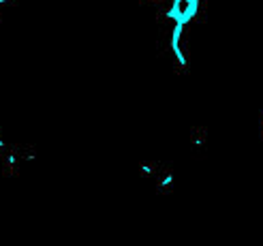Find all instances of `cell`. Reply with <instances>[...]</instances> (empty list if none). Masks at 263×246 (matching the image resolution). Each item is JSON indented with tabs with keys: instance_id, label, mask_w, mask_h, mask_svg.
<instances>
[{
	"instance_id": "8992f818",
	"label": "cell",
	"mask_w": 263,
	"mask_h": 246,
	"mask_svg": "<svg viewBox=\"0 0 263 246\" xmlns=\"http://www.w3.org/2000/svg\"><path fill=\"white\" fill-rule=\"evenodd\" d=\"M161 167H163V165H161L159 161H150V159L139 161V176H143V178H154L156 174H159Z\"/></svg>"
},
{
	"instance_id": "9c48e42d",
	"label": "cell",
	"mask_w": 263,
	"mask_h": 246,
	"mask_svg": "<svg viewBox=\"0 0 263 246\" xmlns=\"http://www.w3.org/2000/svg\"><path fill=\"white\" fill-rule=\"evenodd\" d=\"M259 133H261V141H263V111L259 113Z\"/></svg>"
},
{
	"instance_id": "6da1fadb",
	"label": "cell",
	"mask_w": 263,
	"mask_h": 246,
	"mask_svg": "<svg viewBox=\"0 0 263 246\" xmlns=\"http://www.w3.org/2000/svg\"><path fill=\"white\" fill-rule=\"evenodd\" d=\"M208 0H165L163 9L159 11V24H180L189 26L203 20Z\"/></svg>"
},
{
	"instance_id": "30bf717a",
	"label": "cell",
	"mask_w": 263,
	"mask_h": 246,
	"mask_svg": "<svg viewBox=\"0 0 263 246\" xmlns=\"http://www.w3.org/2000/svg\"><path fill=\"white\" fill-rule=\"evenodd\" d=\"M141 3H159V5H163L165 0H141Z\"/></svg>"
},
{
	"instance_id": "277c9868",
	"label": "cell",
	"mask_w": 263,
	"mask_h": 246,
	"mask_svg": "<svg viewBox=\"0 0 263 246\" xmlns=\"http://www.w3.org/2000/svg\"><path fill=\"white\" fill-rule=\"evenodd\" d=\"M176 188V172L172 167H161L159 174H156V193L159 195H169Z\"/></svg>"
},
{
	"instance_id": "7a4b0ae2",
	"label": "cell",
	"mask_w": 263,
	"mask_h": 246,
	"mask_svg": "<svg viewBox=\"0 0 263 246\" xmlns=\"http://www.w3.org/2000/svg\"><path fill=\"white\" fill-rule=\"evenodd\" d=\"M167 51L172 54L174 71L180 75H186L191 71V58H189V41H186V26L169 24V30L165 32Z\"/></svg>"
},
{
	"instance_id": "52a82bcc",
	"label": "cell",
	"mask_w": 263,
	"mask_h": 246,
	"mask_svg": "<svg viewBox=\"0 0 263 246\" xmlns=\"http://www.w3.org/2000/svg\"><path fill=\"white\" fill-rule=\"evenodd\" d=\"M20 3V0H0V22L5 20V15H7V11L9 9H13Z\"/></svg>"
},
{
	"instance_id": "3957f363",
	"label": "cell",
	"mask_w": 263,
	"mask_h": 246,
	"mask_svg": "<svg viewBox=\"0 0 263 246\" xmlns=\"http://www.w3.org/2000/svg\"><path fill=\"white\" fill-rule=\"evenodd\" d=\"M34 148L28 144H9L7 152L0 157V167H3V176L15 178L22 174L24 165L34 159Z\"/></svg>"
},
{
	"instance_id": "ba28073f",
	"label": "cell",
	"mask_w": 263,
	"mask_h": 246,
	"mask_svg": "<svg viewBox=\"0 0 263 246\" xmlns=\"http://www.w3.org/2000/svg\"><path fill=\"white\" fill-rule=\"evenodd\" d=\"M9 144H11V141L5 137V133L3 131H0V157H3V154L7 152V148H9Z\"/></svg>"
},
{
	"instance_id": "5b68a950",
	"label": "cell",
	"mask_w": 263,
	"mask_h": 246,
	"mask_svg": "<svg viewBox=\"0 0 263 246\" xmlns=\"http://www.w3.org/2000/svg\"><path fill=\"white\" fill-rule=\"evenodd\" d=\"M205 144H208V128L205 126H193L191 128V148H193V154L195 152H203L205 150Z\"/></svg>"
}]
</instances>
